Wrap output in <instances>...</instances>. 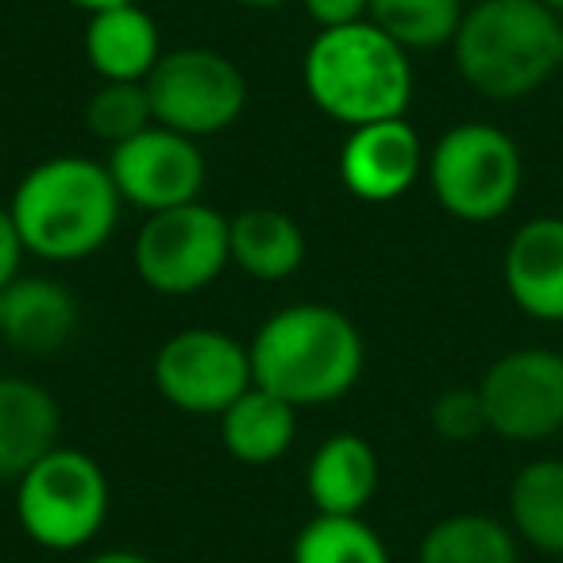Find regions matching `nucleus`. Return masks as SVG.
Wrapping results in <instances>:
<instances>
[{"label":"nucleus","mask_w":563,"mask_h":563,"mask_svg":"<svg viewBox=\"0 0 563 563\" xmlns=\"http://www.w3.org/2000/svg\"><path fill=\"white\" fill-rule=\"evenodd\" d=\"M255 386L298 409L344 398L363 375L367 347L347 313L321 301H298L271 313L247 344Z\"/></svg>","instance_id":"1"},{"label":"nucleus","mask_w":563,"mask_h":563,"mask_svg":"<svg viewBox=\"0 0 563 563\" xmlns=\"http://www.w3.org/2000/svg\"><path fill=\"white\" fill-rule=\"evenodd\" d=\"M120 189L109 166L86 155H55L20 178L9 209L27 255L43 263H81L112 240Z\"/></svg>","instance_id":"2"},{"label":"nucleus","mask_w":563,"mask_h":563,"mask_svg":"<svg viewBox=\"0 0 563 563\" xmlns=\"http://www.w3.org/2000/svg\"><path fill=\"white\" fill-rule=\"evenodd\" d=\"M301 78L317 109L344 128L406 117L413 101L409 51L371 20L317 32L301 63Z\"/></svg>","instance_id":"3"},{"label":"nucleus","mask_w":563,"mask_h":563,"mask_svg":"<svg viewBox=\"0 0 563 563\" xmlns=\"http://www.w3.org/2000/svg\"><path fill=\"white\" fill-rule=\"evenodd\" d=\"M560 40L540 0H475L452 40L455 70L486 101H521L563 66Z\"/></svg>","instance_id":"4"},{"label":"nucleus","mask_w":563,"mask_h":563,"mask_svg":"<svg viewBox=\"0 0 563 563\" xmlns=\"http://www.w3.org/2000/svg\"><path fill=\"white\" fill-rule=\"evenodd\" d=\"M424 174H429L432 197L448 217L463 224H490L517 205L525 163L514 135L486 120H467L448 128L432 143Z\"/></svg>","instance_id":"5"},{"label":"nucleus","mask_w":563,"mask_h":563,"mask_svg":"<svg viewBox=\"0 0 563 563\" xmlns=\"http://www.w3.org/2000/svg\"><path fill=\"white\" fill-rule=\"evenodd\" d=\"M16 521L47 552H78L109 521V478L81 448L47 452L16 483Z\"/></svg>","instance_id":"6"},{"label":"nucleus","mask_w":563,"mask_h":563,"mask_svg":"<svg viewBox=\"0 0 563 563\" xmlns=\"http://www.w3.org/2000/svg\"><path fill=\"white\" fill-rule=\"evenodd\" d=\"M132 263L143 286L163 298H189L209 290L224 266H232L228 217L205 201L151 212L135 232Z\"/></svg>","instance_id":"7"},{"label":"nucleus","mask_w":563,"mask_h":563,"mask_svg":"<svg viewBox=\"0 0 563 563\" xmlns=\"http://www.w3.org/2000/svg\"><path fill=\"white\" fill-rule=\"evenodd\" d=\"M143 86H147L155 124L189 135V140L228 132L247 109L243 70L228 55L209 47L166 51Z\"/></svg>","instance_id":"8"},{"label":"nucleus","mask_w":563,"mask_h":563,"mask_svg":"<svg viewBox=\"0 0 563 563\" xmlns=\"http://www.w3.org/2000/svg\"><path fill=\"white\" fill-rule=\"evenodd\" d=\"M155 390L174 409L220 417L243 390L255 386L251 352L220 329H181L155 352Z\"/></svg>","instance_id":"9"},{"label":"nucleus","mask_w":563,"mask_h":563,"mask_svg":"<svg viewBox=\"0 0 563 563\" xmlns=\"http://www.w3.org/2000/svg\"><path fill=\"white\" fill-rule=\"evenodd\" d=\"M494 437L540 444L563 432V355L552 347H517L490 363L475 386Z\"/></svg>","instance_id":"10"},{"label":"nucleus","mask_w":563,"mask_h":563,"mask_svg":"<svg viewBox=\"0 0 563 563\" xmlns=\"http://www.w3.org/2000/svg\"><path fill=\"white\" fill-rule=\"evenodd\" d=\"M109 174L120 189V201L151 212L178 209V205L201 201L205 189V155L197 140L151 124L135 140L117 143L109 151Z\"/></svg>","instance_id":"11"},{"label":"nucleus","mask_w":563,"mask_h":563,"mask_svg":"<svg viewBox=\"0 0 563 563\" xmlns=\"http://www.w3.org/2000/svg\"><path fill=\"white\" fill-rule=\"evenodd\" d=\"M424 143L406 117L352 128L340 147V181L355 201L390 205L406 197L424 174Z\"/></svg>","instance_id":"12"},{"label":"nucleus","mask_w":563,"mask_h":563,"mask_svg":"<svg viewBox=\"0 0 563 563\" xmlns=\"http://www.w3.org/2000/svg\"><path fill=\"white\" fill-rule=\"evenodd\" d=\"M501 282L529 321L563 324V217L525 220L509 235Z\"/></svg>","instance_id":"13"},{"label":"nucleus","mask_w":563,"mask_h":563,"mask_svg":"<svg viewBox=\"0 0 563 563\" xmlns=\"http://www.w3.org/2000/svg\"><path fill=\"white\" fill-rule=\"evenodd\" d=\"M78 332V301L63 282L20 274L0 294V344L24 355H55Z\"/></svg>","instance_id":"14"},{"label":"nucleus","mask_w":563,"mask_h":563,"mask_svg":"<svg viewBox=\"0 0 563 563\" xmlns=\"http://www.w3.org/2000/svg\"><path fill=\"white\" fill-rule=\"evenodd\" d=\"M63 409L55 394L27 378L0 375V483H20L58 448Z\"/></svg>","instance_id":"15"},{"label":"nucleus","mask_w":563,"mask_h":563,"mask_svg":"<svg viewBox=\"0 0 563 563\" xmlns=\"http://www.w3.org/2000/svg\"><path fill=\"white\" fill-rule=\"evenodd\" d=\"M306 490L317 514L360 517L378 490V455L360 432H336L313 452Z\"/></svg>","instance_id":"16"},{"label":"nucleus","mask_w":563,"mask_h":563,"mask_svg":"<svg viewBox=\"0 0 563 563\" xmlns=\"http://www.w3.org/2000/svg\"><path fill=\"white\" fill-rule=\"evenodd\" d=\"M86 55L101 81H147L163 58L155 16L143 4L93 12L86 24Z\"/></svg>","instance_id":"17"},{"label":"nucleus","mask_w":563,"mask_h":563,"mask_svg":"<svg viewBox=\"0 0 563 563\" xmlns=\"http://www.w3.org/2000/svg\"><path fill=\"white\" fill-rule=\"evenodd\" d=\"M232 266L255 282H282L306 263V232L282 209H243L228 217Z\"/></svg>","instance_id":"18"},{"label":"nucleus","mask_w":563,"mask_h":563,"mask_svg":"<svg viewBox=\"0 0 563 563\" xmlns=\"http://www.w3.org/2000/svg\"><path fill=\"white\" fill-rule=\"evenodd\" d=\"M298 413L301 409L286 398L263 390V386H251L220 413V440H224L232 460L247 463V467H263L294 448Z\"/></svg>","instance_id":"19"},{"label":"nucleus","mask_w":563,"mask_h":563,"mask_svg":"<svg viewBox=\"0 0 563 563\" xmlns=\"http://www.w3.org/2000/svg\"><path fill=\"white\" fill-rule=\"evenodd\" d=\"M509 529L537 552L563 555V460H532L509 483Z\"/></svg>","instance_id":"20"},{"label":"nucleus","mask_w":563,"mask_h":563,"mask_svg":"<svg viewBox=\"0 0 563 563\" xmlns=\"http://www.w3.org/2000/svg\"><path fill=\"white\" fill-rule=\"evenodd\" d=\"M417 563H521L517 532L490 514H452L421 540Z\"/></svg>","instance_id":"21"},{"label":"nucleus","mask_w":563,"mask_h":563,"mask_svg":"<svg viewBox=\"0 0 563 563\" xmlns=\"http://www.w3.org/2000/svg\"><path fill=\"white\" fill-rule=\"evenodd\" d=\"M463 12V0H371L367 20L406 51H437L452 47Z\"/></svg>","instance_id":"22"},{"label":"nucleus","mask_w":563,"mask_h":563,"mask_svg":"<svg viewBox=\"0 0 563 563\" xmlns=\"http://www.w3.org/2000/svg\"><path fill=\"white\" fill-rule=\"evenodd\" d=\"M294 563H390L383 537L363 517L317 514L294 540Z\"/></svg>","instance_id":"23"},{"label":"nucleus","mask_w":563,"mask_h":563,"mask_svg":"<svg viewBox=\"0 0 563 563\" xmlns=\"http://www.w3.org/2000/svg\"><path fill=\"white\" fill-rule=\"evenodd\" d=\"M86 124L109 147L135 140V135L155 124L147 86L143 81H101L86 101Z\"/></svg>","instance_id":"24"},{"label":"nucleus","mask_w":563,"mask_h":563,"mask_svg":"<svg viewBox=\"0 0 563 563\" xmlns=\"http://www.w3.org/2000/svg\"><path fill=\"white\" fill-rule=\"evenodd\" d=\"M429 424L448 444H467V440H478L483 432H490L478 390H444L432 401Z\"/></svg>","instance_id":"25"},{"label":"nucleus","mask_w":563,"mask_h":563,"mask_svg":"<svg viewBox=\"0 0 563 563\" xmlns=\"http://www.w3.org/2000/svg\"><path fill=\"white\" fill-rule=\"evenodd\" d=\"M301 4H306L309 20H313L321 32L360 24V20H367V12H371V0H301Z\"/></svg>","instance_id":"26"},{"label":"nucleus","mask_w":563,"mask_h":563,"mask_svg":"<svg viewBox=\"0 0 563 563\" xmlns=\"http://www.w3.org/2000/svg\"><path fill=\"white\" fill-rule=\"evenodd\" d=\"M24 240L16 232V220H12V209L9 205H0V290H9L12 282L20 278V266H24Z\"/></svg>","instance_id":"27"},{"label":"nucleus","mask_w":563,"mask_h":563,"mask_svg":"<svg viewBox=\"0 0 563 563\" xmlns=\"http://www.w3.org/2000/svg\"><path fill=\"white\" fill-rule=\"evenodd\" d=\"M86 563H151V560H147V555H140V552H128V548H117V552L89 555Z\"/></svg>","instance_id":"28"},{"label":"nucleus","mask_w":563,"mask_h":563,"mask_svg":"<svg viewBox=\"0 0 563 563\" xmlns=\"http://www.w3.org/2000/svg\"><path fill=\"white\" fill-rule=\"evenodd\" d=\"M66 4H74V9H81L86 16H93V12L120 9V4H140V0H66Z\"/></svg>","instance_id":"29"},{"label":"nucleus","mask_w":563,"mask_h":563,"mask_svg":"<svg viewBox=\"0 0 563 563\" xmlns=\"http://www.w3.org/2000/svg\"><path fill=\"white\" fill-rule=\"evenodd\" d=\"M228 4H240V9L266 12V9H282V4H286V0H228Z\"/></svg>","instance_id":"30"},{"label":"nucleus","mask_w":563,"mask_h":563,"mask_svg":"<svg viewBox=\"0 0 563 563\" xmlns=\"http://www.w3.org/2000/svg\"><path fill=\"white\" fill-rule=\"evenodd\" d=\"M540 4H544V9H552L555 16H563V0H540Z\"/></svg>","instance_id":"31"},{"label":"nucleus","mask_w":563,"mask_h":563,"mask_svg":"<svg viewBox=\"0 0 563 563\" xmlns=\"http://www.w3.org/2000/svg\"><path fill=\"white\" fill-rule=\"evenodd\" d=\"M560 35H563V16H560ZM560 51H563V40H560Z\"/></svg>","instance_id":"32"}]
</instances>
